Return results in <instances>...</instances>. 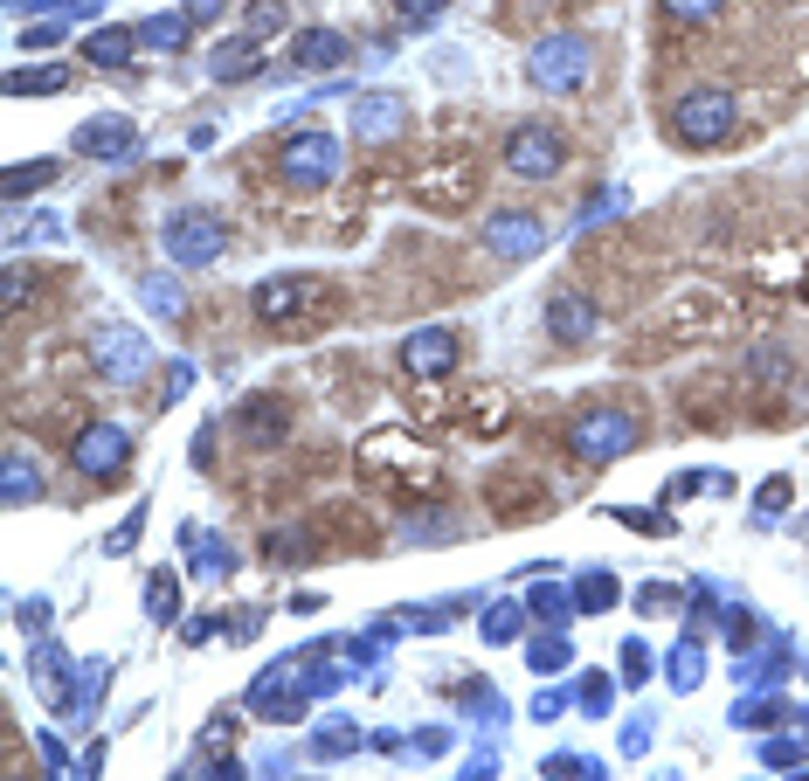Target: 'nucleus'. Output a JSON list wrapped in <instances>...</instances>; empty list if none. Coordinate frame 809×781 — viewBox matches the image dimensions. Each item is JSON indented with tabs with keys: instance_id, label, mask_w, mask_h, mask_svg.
Listing matches in <instances>:
<instances>
[{
	"instance_id": "obj_1",
	"label": "nucleus",
	"mask_w": 809,
	"mask_h": 781,
	"mask_svg": "<svg viewBox=\"0 0 809 781\" xmlns=\"http://www.w3.org/2000/svg\"><path fill=\"white\" fill-rule=\"evenodd\" d=\"M671 132H678L685 146H712V139H727V132H733V98H727V90H692V98H678Z\"/></svg>"
},
{
	"instance_id": "obj_2",
	"label": "nucleus",
	"mask_w": 809,
	"mask_h": 781,
	"mask_svg": "<svg viewBox=\"0 0 809 781\" xmlns=\"http://www.w3.org/2000/svg\"><path fill=\"white\" fill-rule=\"evenodd\" d=\"M506 167L519 180H553L560 167H568V146H560V132H547V124H519V132L506 139Z\"/></svg>"
},
{
	"instance_id": "obj_3",
	"label": "nucleus",
	"mask_w": 809,
	"mask_h": 781,
	"mask_svg": "<svg viewBox=\"0 0 809 781\" xmlns=\"http://www.w3.org/2000/svg\"><path fill=\"white\" fill-rule=\"evenodd\" d=\"M367 463H373V471H394L409 498L436 484V457H429L422 443H409V435H373V443H367Z\"/></svg>"
},
{
	"instance_id": "obj_4",
	"label": "nucleus",
	"mask_w": 809,
	"mask_h": 781,
	"mask_svg": "<svg viewBox=\"0 0 809 781\" xmlns=\"http://www.w3.org/2000/svg\"><path fill=\"white\" fill-rule=\"evenodd\" d=\"M277 167H284L291 187H326V180L339 173V146H332L326 132H298V139L284 146V160H277Z\"/></svg>"
},
{
	"instance_id": "obj_5",
	"label": "nucleus",
	"mask_w": 809,
	"mask_h": 781,
	"mask_svg": "<svg viewBox=\"0 0 809 781\" xmlns=\"http://www.w3.org/2000/svg\"><path fill=\"white\" fill-rule=\"evenodd\" d=\"M326 304H332V298H326L319 284H304V277H284V284H263V291H257V311H263L270 326H291V332H298L304 311H326Z\"/></svg>"
},
{
	"instance_id": "obj_6",
	"label": "nucleus",
	"mask_w": 809,
	"mask_h": 781,
	"mask_svg": "<svg viewBox=\"0 0 809 781\" xmlns=\"http://www.w3.org/2000/svg\"><path fill=\"white\" fill-rule=\"evenodd\" d=\"M478 180H485V173H478L471 160H450V167L422 173V180H416V194H422L429 208H471V201H478Z\"/></svg>"
},
{
	"instance_id": "obj_7",
	"label": "nucleus",
	"mask_w": 809,
	"mask_h": 781,
	"mask_svg": "<svg viewBox=\"0 0 809 781\" xmlns=\"http://www.w3.org/2000/svg\"><path fill=\"white\" fill-rule=\"evenodd\" d=\"M630 443H637V422L622 415V409L575 422V450H581V457H616V450H630Z\"/></svg>"
},
{
	"instance_id": "obj_8",
	"label": "nucleus",
	"mask_w": 809,
	"mask_h": 781,
	"mask_svg": "<svg viewBox=\"0 0 809 781\" xmlns=\"http://www.w3.org/2000/svg\"><path fill=\"white\" fill-rule=\"evenodd\" d=\"M720 319H727V298H720V291H685V298L665 311V332L692 339V332H712Z\"/></svg>"
},
{
	"instance_id": "obj_9",
	"label": "nucleus",
	"mask_w": 809,
	"mask_h": 781,
	"mask_svg": "<svg viewBox=\"0 0 809 781\" xmlns=\"http://www.w3.org/2000/svg\"><path fill=\"white\" fill-rule=\"evenodd\" d=\"M581 56H588L581 42H553V49H540L533 77H540V83H547V77H553V83H581V77H588V62H581Z\"/></svg>"
},
{
	"instance_id": "obj_10",
	"label": "nucleus",
	"mask_w": 809,
	"mask_h": 781,
	"mask_svg": "<svg viewBox=\"0 0 809 781\" xmlns=\"http://www.w3.org/2000/svg\"><path fill=\"white\" fill-rule=\"evenodd\" d=\"M77 463H83L90 478H98V471H118V463H124V435H118V429H90L83 450H77Z\"/></svg>"
},
{
	"instance_id": "obj_11",
	"label": "nucleus",
	"mask_w": 809,
	"mask_h": 781,
	"mask_svg": "<svg viewBox=\"0 0 809 781\" xmlns=\"http://www.w3.org/2000/svg\"><path fill=\"white\" fill-rule=\"evenodd\" d=\"M298 62H304V70H332V62H347V42H339V36H304Z\"/></svg>"
},
{
	"instance_id": "obj_12",
	"label": "nucleus",
	"mask_w": 809,
	"mask_h": 781,
	"mask_svg": "<svg viewBox=\"0 0 809 781\" xmlns=\"http://www.w3.org/2000/svg\"><path fill=\"white\" fill-rule=\"evenodd\" d=\"M394 124H401V104H394V98H367V104H360V132H367V139H388Z\"/></svg>"
},
{
	"instance_id": "obj_13",
	"label": "nucleus",
	"mask_w": 809,
	"mask_h": 781,
	"mask_svg": "<svg viewBox=\"0 0 809 781\" xmlns=\"http://www.w3.org/2000/svg\"><path fill=\"white\" fill-rule=\"evenodd\" d=\"M547 311H553L560 339H588V326H596V319H588V304H581V298H553Z\"/></svg>"
},
{
	"instance_id": "obj_14",
	"label": "nucleus",
	"mask_w": 809,
	"mask_h": 781,
	"mask_svg": "<svg viewBox=\"0 0 809 781\" xmlns=\"http://www.w3.org/2000/svg\"><path fill=\"white\" fill-rule=\"evenodd\" d=\"M450 360H457L450 339H416V347H409V367H422V373H429V367H450Z\"/></svg>"
},
{
	"instance_id": "obj_15",
	"label": "nucleus",
	"mask_w": 809,
	"mask_h": 781,
	"mask_svg": "<svg viewBox=\"0 0 809 781\" xmlns=\"http://www.w3.org/2000/svg\"><path fill=\"white\" fill-rule=\"evenodd\" d=\"M665 14L671 21H712V14H720V0H665Z\"/></svg>"
},
{
	"instance_id": "obj_16",
	"label": "nucleus",
	"mask_w": 809,
	"mask_h": 781,
	"mask_svg": "<svg viewBox=\"0 0 809 781\" xmlns=\"http://www.w3.org/2000/svg\"><path fill=\"white\" fill-rule=\"evenodd\" d=\"M249 70V42H236V49H222V77H242Z\"/></svg>"
},
{
	"instance_id": "obj_17",
	"label": "nucleus",
	"mask_w": 809,
	"mask_h": 781,
	"mask_svg": "<svg viewBox=\"0 0 809 781\" xmlns=\"http://www.w3.org/2000/svg\"><path fill=\"white\" fill-rule=\"evenodd\" d=\"M90 49H98V62H124V36H98Z\"/></svg>"
},
{
	"instance_id": "obj_18",
	"label": "nucleus",
	"mask_w": 809,
	"mask_h": 781,
	"mask_svg": "<svg viewBox=\"0 0 809 781\" xmlns=\"http://www.w3.org/2000/svg\"><path fill=\"white\" fill-rule=\"evenodd\" d=\"M401 8H409V14H422V8H429V0H401ZM436 8H443V0H436Z\"/></svg>"
}]
</instances>
